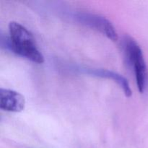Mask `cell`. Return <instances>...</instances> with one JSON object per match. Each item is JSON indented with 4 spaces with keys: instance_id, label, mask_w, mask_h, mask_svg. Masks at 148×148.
<instances>
[{
    "instance_id": "2",
    "label": "cell",
    "mask_w": 148,
    "mask_h": 148,
    "mask_svg": "<svg viewBox=\"0 0 148 148\" xmlns=\"http://www.w3.org/2000/svg\"><path fill=\"white\" fill-rule=\"evenodd\" d=\"M121 45L127 64L134 69L138 90L143 93L147 85L148 72L143 51L137 41L130 36L123 38Z\"/></svg>"
},
{
    "instance_id": "5",
    "label": "cell",
    "mask_w": 148,
    "mask_h": 148,
    "mask_svg": "<svg viewBox=\"0 0 148 148\" xmlns=\"http://www.w3.org/2000/svg\"><path fill=\"white\" fill-rule=\"evenodd\" d=\"M85 73L88 74V75H90L92 76L112 79L122 88L126 96L130 97L132 94L128 80L124 77H123L120 74H118L117 72L108 70V69H85Z\"/></svg>"
},
{
    "instance_id": "4",
    "label": "cell",
    "mask_w": 148,
    "mask_h": 148,
    "mask_svg": "<svg viewBox=\"0 0 148 148\" xmlns=\"http://www.w3.org/2000/svg\"><path fill=\"white\" fill-rule=\"evenodd\" d=\"M25 106L24 96L14 90L0 89V108L8 112H21Z\"/></svg>"
},
{
    "instance_id": "3",
    "label": "cell",
    "mask_w": 148,
    "mask_h": 148,
    "mask_svg": "<svg viewBox=\"0 0 148 148\" xmlns=\"http://www.w3.org/2000/svg\"><path fill=\"white\" fill-rule=\"evenodd\" d=\"M76 17L81 23L101 32L112 41L118 40L119 36L115 27L103 16L92 13L81 12L77 14Z\"/></svg>"
},
{
    "instance_id": "1",
    "label": "cell",
    "mask_w": 148,
    "mask_h": 148,
    "mask_svg": "<svg viewBox=\"0 0 148 148\" xmlns=\"http://www.w3.org/2000/svg\"><path fill=\"white\" fill-rule=\"evenodd\" d=\"M10 38L5 40L1 38V44L15 54L24 57L34 63L43 64L44 57L38 49L36 39L26 27L17 22L9 24Z\"/></svg>"
}]
</instances>
